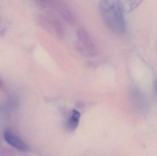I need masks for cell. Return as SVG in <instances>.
Here are the masks:
<instances>
[{
    "instance_id": "6da1fadb",
    "label": "cell",
    "mask_w": 157,
    "mask_h": 156,
    "mask_svg": "<svg viewBox=\"0 0 157 156\" xmlns=\"http://www.w3.org/2000/svg\"><path fill=\"white\" fill-rule=\"evenodd\" d=\"M123 4L121 0H101V16L107 26L115 34H122L126 30Z\"/></svg>"
},
{
    "instance_id": "7a4b0ae2",
    "label": "cell",
    "mask_w": 157,
    "mask_h": 156,
    "mask_svg": "<svg viewBox=\"0 0 157 156\" xmlns=\"http://www.w3.org/2000/svg\"><path fill=\"white\" fill-rule=\"evenodd\" d=\"M76 36L78 50L86 56H94L96 52V47L88 32L83 28H79L77 31Z\"/></svg>"
},
{
    "instance_id": "3957f363",
    "label": "cell",
    "mask_w": 157,
    "mask_h": 156,
    "mask_svg": "<svg viewBox=\"0 0 157 156\" xmlns=\"http://www.w3.org/2000/svg\"><path fill=\"white\" fill-rule=\"evenodd\" d=\"M3 137L6 142L14 148L22 152L28 151L29 147L26 144L12 131L5 130L4 132Z\"/></svg>"
},
{
    "instance_id": "277c9868",
    "label": "cell",
    "mask_w": 157,
    "mask_h": 156,
    "mask_svg": "<svg viewBox=\"0 0 157 156\" xmlns=\"http://www.w3.org/2000/svg\"><path fill=\"white\" fill-rule=\"evenodd\" d=\"M132 98L135 105L141 112H145L147 109V100L146 97L138 89H135L132 90Z\"/></svg>"
},
{
    "instance_id": "5b68a950",
    "label": "cell",
    "mask_w": 157,
    "mask_h": 156,
    "mask_svg": "<svg viewBox=\"0 0 157 156\" xmlns=\"http://www.w3.org/2000/svg\"><path fill=\"white\" fill-rule=\"evenodd\" d=\"M80 114L79 112L74 110L71 116L67 121L66 126L69 131H75L78 127L80 118Z\"/></svg>"
},
{
    "instance_id": "8992f818",
    "label": "cell",
    "mask_w": 157,
    "mask_h": 156,
    "mask_svg": "<svg viewBox=\"0 0 157 156\" xmlns=\"http://www.w3.org/2000/svg\"><path fill=\"white\" fill-rule=\"evenodd\" d=\"M53 24H54V27H55L56 33L59 35H61L63 33V26L61 22L59 20H55L53 22Z\"/></svg>"
},
{
    "instance_id": "52a82bcc",
    "label": "cell",
    "mask_w": 157,
    "mask_h": 156,
    "mask_svg": "<svg viewBox=\"0 0 157 156\" xmlns=\"http://www.w3.org/2000/svg\"><path fill=\"white\" fill-rule=\"evenodd\" d=\"M143 0H129L130 1V8L129 11H132L138 7Z\"/></svg>"
},
{
    "instance_id": "ba28073f",
    "label": "cell",
    "mask_w": 157,
    "mask_h": 156,
    "mask_svg": "<svg viewBox=\"0 0 157 156\" xmlns=\"http://www.w3.org/2000/svg\"><path fill=\"white\" fill-rule=\"evenodd\" d=\"M62 16H63V18L65 19L66 21L67 22H72L73 21V17L72 16L71 14L70 13V12L67 11V10H65V11H63L62 12Z\"/></svg>"
},
{
    "instance_id": "9c48e42d",
    "label": "cell",
    "mask_w": 157,
    "mask_h": 156,
    "mask_svg": "<svg viewBox=\"0 0 157 156\" xmlns=\"http://www.w3.org/2000/svg\"><path fill=\"white\" fill-rule=\"evenodd\" d=\"M154 89L155 93L157 96V79H156L154 81Z\"/></svg>"
},
{
    "instance_id": "30bf717a",
    "label": "cell",
    "mask_w": 157,
    "mask_h": 156,
    "mask_svg": "<svg viewBox=\"0 0 157 156\" xmlns=\"http://www.w3.org/2000/svg\"><path fill=\"white\" fill-rule=\"evenodd\" d=\"M5 33V29H3L2 30V32H1V34H4Z\"/></svg>"
},
{
    "instance_id": "8fae6325",
    "label": "cell",
    "mask_w": 157,
    "mask_h": 156,
    "mask_svg": "<svg viewBox=\"0 0 157 156\" xmlns=\"http://www.w3.org/2000/svg\"><path fill=\"white\" fill-rule=\"evenodd\" d=\"M40 1H46V0H40Z\"/></svg>"
},
{
    "instance_id": "7c38bea8",
    "label": "cell",
    "mask_w": 157,
    "mask_h": 156,
    "mask_svg": "<svg viewBox=\"0 0 157 156\" xmlns=\"http://www.w3.org/2000/svg\"><path fill=\"white\" fill-rule=\"evenodd\" d=\"M1 84H2V82H1L0 81V85H1Z\"/></svg>"
}]
</instances>
